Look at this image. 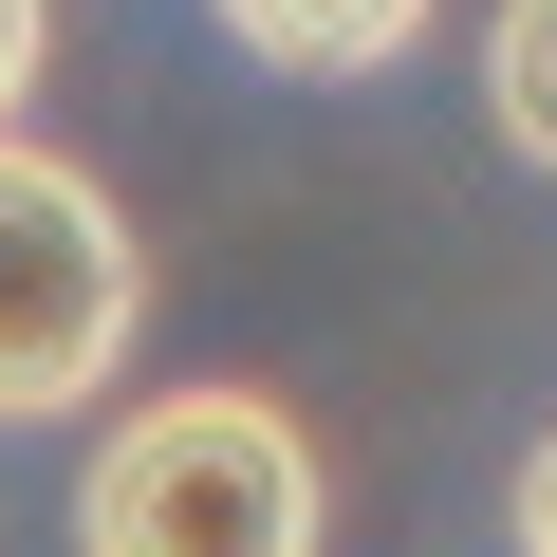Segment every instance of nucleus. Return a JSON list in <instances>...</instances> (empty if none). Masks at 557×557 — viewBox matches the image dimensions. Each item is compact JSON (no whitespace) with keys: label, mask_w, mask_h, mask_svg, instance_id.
Segmentation results:
<instances>
[{"label":"nucleus","mask_w":557,"mask_h":557,"mask_svg":"<svg viewBox=\"0 0 557 557\" xmlns=\"http://www.w3.org/2000/svg\"><path fill=\"white\" fill-rule=\"evenodd\" d=\"M75 557H317V446L278 391H149L75 465Z\"/></svg>","instance_id":"nucleus-1"},{"label":"nucleus","mask_w":557,"mask_h":557,"mask_svg":"<svg viewBox=\"0 0 557 557\" xmlns=\"http://www.w3.org/2000/svg\"><path fill=\"white\" fill-rule=\"evenodd\" d=\"M149 335V242L94 168H57L38 131H0V428H57L131 372Z\"/></svg>","instance_id":"nucleus-2"},{"label":"nucleus","mask_w":557,"mask_h":557,"mask_svg":"<svg viewBox=\"0 0 557 557\" xmlns=\"http://www.w3.org/2000/svg\"><path fill=\"white\" fill-rule=\"evenodd\" d=\"M223 38L260 75H391L428 38V0H223Z\"/></svg>","instance_id":"nucleus-3"},{"label":"nucleus","mask_w":557,"mask_h":557,"mask_svg":"<svg viewBox=\"0 0 557 557\" xmlns=\"http://www.w3.org/2000/svg\"><path fill=\"white\" fill-rule=\"evenodd\" d=\"M483 112H502L520 168H557V0H502L483 20Z\"/></svg>","instance_id":"nucleus-4"},{"label":"nucleus","mask_w":557,"mask_h":557,"mask_svg":"<svg viewBox=\"0 0 557 557\" xmlns=\"http://www.w3.org/2000/svg\"><path fill=\"white\" fill-rule=\"evenodd\" d=\"M38 57H57V0H0V131L38 112Z\"/></svg>","instance_id":"nucleus-5"},{"label":"nucleus","mask_w":557,"mask_h":557,"mask_svg":"<svg viewBox=\"0 0 557 557\" xmlns=\"http://www.w3.org/2000/svg\"><path fill=\"white\" fill-rule=\"evenodd\" d=\"M520 557H557V428H539V465H520Z\"/></svg>","instance_id":"nucleus-6"}]
</instances>
